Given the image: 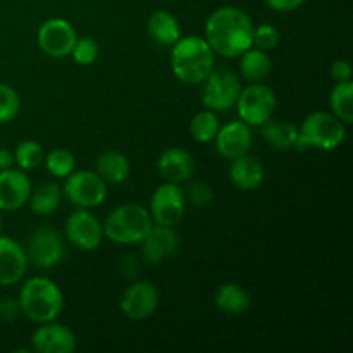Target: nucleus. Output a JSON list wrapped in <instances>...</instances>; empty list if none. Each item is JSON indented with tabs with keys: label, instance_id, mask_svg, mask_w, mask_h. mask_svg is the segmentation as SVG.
Returning a JSON list of instances; mask_svg holds the SVG:
<instances>
[{
	"label": "nucleus",
	"instance_id": "f704fd0d",
	"mask_svg": "<svg viewBox=\"0 0 353 353\" xmlns=\"http://www.w3.org/2000/svg\"><path fill=\"white\" fill-rule=\"evenodd\" d=\"M353 69L348 59H336V61L331 64V78L336 83L343 81H352Z\"/></svg>",
	"mask_w": 353,
	"mask_h": 353
},
{
	"label": "nucleus",
	"instance_id": "6e6552de",
	"mask_svg": "<svg viewBox=\"0 0 353 353\" xmlns=\"http://www.w3.org/2000/svg\"><path fill=\"white\" fill-rule=\"evenodd\" d=\"M62 193L78 209H95L107 199V183L90 169L72 171L64 178Z\"/></svg>",
	"mask_w": 353,
	"mask_h": 353
},
{
	"label": "nucleus",
	"instance_id": "c85d7f7f",
	"mask_svg": "<svg viewBox=\"0 0 353 353\" xmlns=\"http://www.w3.org/2000/svg\"><path fill=\"white\" fill-rule=\"evenodd\" d=\"M43 148L38 141L34 140H24L17 145L16 152H14V165H17V169L28 172L37 169L38 165L43 164Z\"/></svg>",
	"mask_w": 353,
	"mask_h": 353
},
{
	"label": "nucleus",
	"instance_id": "dca6fc26",
	"mask_svg": "<svg viewBox=\"0 0 353 353\" xmlns=\"http://www.w3.org/2000/svg\"><path fill=\"white\" fill-rule=\"evenodd\" d=\"M252 141H254L252 126H248L241 119L231 121V123L221 126L214 138L217 154L228 161L248 154L252 148Z\"/></svg>",
	"mask_w": 353,
	"mask_h": 353
},
{
	"label": "nucleus",
	"instance_id": "4468645a",
	"mask_svg": "<svg viewBox=\"0 0 353 353\" xmlns=\"http://www.w3.org/2000/svg\"><path fill=\"white\" fill-rule=\"evenodd\" d=\"M78 348L76 334L64 324H40L31 334V352L38 353H72Z\"/></svg>",
	"mask_w": 353,
	"mask_h": 353
},
{
	"label": "nucleus",
	"instance_id": "ea45409f",
	"mask_svg": "<svg viewBox=\"0 0 353 353\" xmlns=\"http://www.w3.org/2000/svg\"><path fill=\"white\" fill-rule=\"evenodd\" d=\"M0 230H2V216H0Z\"/></svg>",
	"mask_w": 353,
	"mask_h": 353
},
{
	"label": "nucleus",
	"instance_id": "393cba45",
	"mask_svg": "<svg viewBox=\"0 0 353 353\" xmlns=\"http://www.w3.org/2000/svg\"><path fill=\"white\" fill-rule=\"evenodd\" d=\"M261 134L276 150H295L299 141V126L290 121L269 119L261 126Z\"/></svg>",
	"mask_w": 353,
	"mask_h": 353
},
{
	"label": "nucleus",
	"instance_id": "6ab92c4d",
	"mask_svg": "<svg viewBox=\"0 0 353 353\" xmlns=\"http://www.w3.org/2000/svg\"><path fill=\"white\" fill-rule=\"evenodd\" d=\"M157 171L165 181L183 185L193 179L195 174V161L192 154L181 147L165 148L157 159Z\"/></svg>",
	"mask_w": 353,
	"mask_h": 353
},
{
	"label": "nucleus",
	"instance_id": "9d476101",
	"mask_svg": "<svg viewBox=\"0 0 353 353\" xmlns=\"http://www.w3.org/2000/svg\"><path fill=\"white\" fill-rule=\"evenodd\" d=\"M76 40H78V31L64 17H50L38 28L37 43L48 57H69Z\"/></svg>",
	"mask_w": 353,
	"mask_h": 353
},
{
	"label": "nucleus",
	"instance_id": "412c9836",
	"mask_svg": "<svg viewBox=\"0 0 353 353\" xmlns=\"http://www.w3.org/2000/svg\"><path fill=\"white\" fill-rule=\"evenodd\" d=\"M95 172L107 185H119L131 176V162L123 152L105 150L97 157Z\"/></svg>",
	"mask_w": 353,
	"mask_h": 353
},
{
	"label": "nucleus",
	"instance_id": "cd10ccee",
	"mask_svg": "<svg viewBox=\"0 0 353 353\" xmlns=\"http://www.w3.org/2000/svg\"><path fill=\"white\" fill-rule=\"evenodd\" d=\"M331 114L338 117L341 123H353V83L343 81L336 83L330 97Z\"/></svg>",
	"mask_w": 353,
	"mask_h": 353
},
{
	"label": "nucleus",
	"instance_id": "b1692460",
	"mask_svg": "<svg viewBox=\"0 0 353 353\" xmlns=\"http://www.w3.org/2000/svg\"><path fill=\"white\" fill-rule=\"evenodd\" d=\"M147 31L152 40L164 47H172L181 38V26L169 10H155L147 21Z\"/></svg>",
	"mask_w": 353,
	"mask_h": 353
},
{
	"label": "nucleus",
	"instance_id": "2eb2a0df",
	"mask_svg": "<svg viewBox=\"0 0 353 353\" xmlns=\"http://www.w3.org/2000/svg\"><path fill=\"white\" fill-rule=\"evenodd\" d=\"M30 176L21 169H2L0 171V210L14 212L23 209L31 195Z\"/></svg>",
	"mask_w": 353,
	"mask_h": 353
},
{
	"label": "nucleus",
	"instance_id": "f3484780",
	"mask_svg": "<svg viewBox=\"0 0 353 353\" xmlns=\"http://www.w3.org/2000/svg\"><path fill=\"white\" fill-rule=\"evenodd\" d=\"M138 245L145 261L150 264H161L179 250V234L172 226L154 224Z\"/></svg>",
	"mask_w": 353,
	"mask_h": 353
},
{
	"label": "nucleus",
	"instance_id": "a878e982",
	"mask_svg": "<svg viewBox=\"0 0 353 353\" xmlns=\"http://www.w3.org/2000/svg\"><path fill=\"white\" fill-rule=\"evenodd\" d=\"M62 186L54 181L43 183L38 186L37 190H31V195L28 203H30L31 210L38 216H50L59 209L62 202Z\"/></svg>",
	"mask_w": 353,
	"mask_h": 353
},
{
	"label": "nucleus",
	"instance_id": "1a4fd4ad",
	"mask_svg": "<svg viewBox=\"0 0 353 353\" xmlns=\"http://www.w3.org/2000/svg\"><path fill=\"white\" fill-rule=\"evenodd\" d=\"M186 205H188V200L181 185L165 181L157 186L152 195L148 210H150L154 224L174 228L185 216Z\"/></svg>",
	"mask_w": 353,
	"mask_h": 353
},
{
	"label": "nucleus",
	"instance_id": "58836bf2",
	"mask_svg": "<svg viewBox=\"0 0 353 353\" xmlns=\"http://www.w3.org/2000/svg\"><path fill=\"white\" fill-rule=\"evenodd\" d=\"M10 168H14V152H10L9 148L0 147V171Z\"/></svg>",
	"mask_w": 353,
	"mask_h": 353
},
{
	"label": "nucleus",
	"instance_id": "a211bd4d",
	"mask_svg": "<svg viewBox=\"0 0 353 353\" xmlns=\"http://www.w3.org/2000/svg\"><path fill=\"white\" fill-rule=\"evenodd\" d=\"M28 255L19 241L0 236V286L17 285L28 271Z\"/></svg>",
	"mask_w": 353,
	"mask_h": 353
},
{
	"label": "nucleus",
	"instance_id": "0eeeda50",
	"mask_svg": "<svg viewBox=\"0 0 353 353\" xmlns=\"http://www.w3.org/2000/svg\"><path fill=\"white\" fill-rule=\"evenodd\" d=\"M241 78L238 72L230 69H212L202 81V103L205 109L214 112H224L233 109L240 95Z\"/></svg>",
	"mask_w": 353,
	"mask_h": 353
},
{
	"label": "nucleus",
	"instance_id": "bb28decb",
	"mask_svg": "<svg viewBox=\"0 0 353 353\" xmlns=\"http://www.w3.org/2000/svg\"><path fill=\"white\" fill-rule=\"evenodd\" d=\"M219 128L221 123L217 112L210 109L200 110L190 121V134L196 143H212Z\"/></svg>",
	"mask_w": 353,
	"mask_h": 353
},
{
	"label": "nucleus",
	"instance_id": "7c9ffc66",
	"mask_svg": "<svg viewBox=\"0 0 353 353\" xmlns=\"http://www.w3.org/2000/svg\"><path fill=\"white\" fill-rule=\"evenodd\" d=\"M21 110V97L7 83H0V124H7L16 119Z\"/></svg>",
	"mask_w": 353,
	"mask_h": 353
},
{
	"label": "nucleus",
	"instance_id": "f257e3e1",
	"mask_svg": "<svg viewBox=\"0 0 353 353\" xmlns=\"http://www.w3.org/2000/svg\"><path fill=\"white\" fill-rule=\"evenodd\" d=\"M254 21L234 6L214 10L205 23V40L214 54L236 59L254 45Z\"/></svg>",
	"mask_w": 353,
	"mask_h": 353
},
{
	"label": "nucleus",
	"instance_id": "f8f14e48",
	"mask_svg": "<svg viewBox=\"0 0 353 353\" xmlns=\"http://www.w3.org/2000/svg\"><path fill=\"white\" fill-rule=\"evenodd\" d=\"M65 240L83 252H93L103 240L102 223L90 212V209H78L71 212L64 224Z\"/></svg>",
	"mask_w": 353,
	"mask_h": 353
},
{
	"label": "nucleus",
	"instance_id": "aec40b11",
	"mask_svg": "<svg viewBox=\"0 0 353 353\" xmlns=\"http://www.w3.org/2000/svg\"><path fill=\"white\" fill-rule=\"evenodd\" d=\"M231 183L238 190L243 192H254L264 183L265 169L257 157L250 154L240 155L236 159H231L230 169H228Z\"/></svg>",
	"mask_w": 353,
	"mask_h": 353
},
{
	"label": "nucleus",
	"instance_id": "e433bc0d",
	"mask_svg": "<svg viewBox=\"0 0 353 353\" xmlns=\"http://www.w3.org/2000/svg\"><path fill=\"white\" fill-rule=\"evenodd\" d=\"M305 0H265L269 9H272L274 12H293V10L300 9L303 6Z\"/></svg>",
	"mask_w": 353,
	"mask_h": 353
},
{
	"label": "nucleus",
	"instance_id": "2f4dec72",
	"mask_svg": "<svg viewBox=\"0 0 353 353\" xmlns=\"http://www.w3.org/2000/svg\"><path fill=\"white\" fill-rule=\"evenodd\" d=\"M100 47L93 38L90 37H78L74 47L71 50V57L76 64L90 65L99 59Z\"/></svg>",
	"mask_w": 353,
	"mask_h": 353
},
{
	"label": "nucleus",
	"instance_id": "4c0bfd02",
	"mask_svg": "<svg viewBox=\"0 0 353 353\" xmlns=\"http://www.w3.org/2000/svg\"><path fill=\"white\" fill-rule=\"evenodd\" d=\"M119 269L123 271L124 276H128V278H137L138 271H140V265H138V262L134 261L131 255H126V257L121 261Z\"/></svg>",
	"mask_w": 353,
	"mask_h": 353
},
{
	"label": "nucleus",
	"instance_id": "72a5a7b5",
	"mask_svg": "<svg viewBox=\"0 0 353 353\" xmlns=\"http://www.w3.org/2000/svg\"><path fill=\"white\" fill-rule=\"evenodd\" d=\"M192 181V179H190ZM186 200L195 207H207L214 202V190L205 181H192L186 190Z\"/></svg>",
	"mask_w": 353,
	"mask_h": 353
},
{
	"label": "nucleus",
	"instance_id": "ddd939ff",
	"mask_svg": "<svg viewBox=\"0 0 353 353\" xmlns=\"http://www.w3.org/2000/svg\"><path fill=\"white\" fill-rule=\"evenodd\" d=\"M161 303V293L150 281H134L124 290L119 300L121 312L131 321H145L154 316Z\"/></svg>",
	"mask_w": 353,
	"mask_h": 353
},
{
	"label": "nucleus",
	"instance_id": "4be33fe9",
	"mask_svg": "<svg viewBox=\"0 0 353 353\" xmlns=\"http://www.w3.org/2000/svg\"><path fill=\"white\" fill-rule=\"evenodd\" d=\"M240 78L248 83H264L272 71V59L268 50L252 45L240 55Z\"/></svg>",
	"mask_w": 353,
	"mask_h": 353
},
{
	"label": "nucleus",
	"instance_id": "20e7f679",
	"mask_svg": "<svg viewBox=\"0 0 353 353\" xmlns=\"http://www.w3.org/2000/svg\"><path fill=\"white\" fill-rule=\"evenodd\" d=\"M154 226L150 210L140 203H124L110 210L102 223L103 236L117 245H138Z\"/></svg>",
	"mask_w": 353,
	"mask_h": 353
},
{
	"label": "nucleus",
	"instance_id": "5701e85b",
	"mask_svg": "<svg viewBox=\"0 0 353 353\" xmlns=\"http://www.w3.org/2000/svg\"><path fill=\"white\" fill-rule=\"evenodd\" d=\"M214 303L226 316H241L252 305V296L236 283H223L214 293Z\"/></svg>",
	"mask_w": 353,
	"mask_h": 353
},
{
	"label": "nucleus",
	"instance_id": "423d86ee",
	"mask_svg": "<svg viewBox=\"0 0 353 353\" xmlns=\"http://www.w3.org/2000/svg\"><path fill=\"white\" fill-rule=\"evenodd\" d=\"M276 105H278V99H276L274 90L264 83H250L241 88L234 103L238 117L252 128H261L262 124L268 123L274 116Z\"/></svg>",
	"mask_w": 353,
	"mask_h": 353
},
{
	"label": "nucleus",
	"instance_id": "39448f33",
	"mask_svg": "<svg viewBox=\"0 0 353 353\" xmlns=\"http://www.w3.org/2000/svg\"><path fill=\"white\" fill-rule=\"evenodd\" d=\"M347 138V124L341 123L334 114L326 110H316L309 114L299 126V141L295 150H336Z\"/></svg>",
	"mask_w": 353,
	"mask_h": 353
},
{
	"label": "nucleus",
	"instance_id": "c756f323",
	"mask_svg": "<svg viewBox=\"0 0 353 353\" xmlns=\"http://www.w3.org/2000/svg\"><path fill=\"white\" fill-rule=\"evenodd\" d=\"M43 164L47 171L59 179L68 178L72 171H76V157L65 148H54L48 152L43 159Z\"/></svg>",
	"mask_w": 353,
	"mask_h": 353
},
{
	"label": "nucleus",
	"instance_id": "c9c22d12",
	"mask_svg": "<svg viewBox=\"0 0 353 353\" xmlns=\"http://www.w3.org/2000/svg\"><path fill=\"white\" fill-rule=\"evenodd\" d=\"M21 314L23 312H21L19 300L16 299L0 300V321H3V323H10V321H16Z\"/></svg>",
	"mask_w": 353,
	"mask_h": 353
},
{
	"label": "nucleus",
	"instance_id": "9b49d317",
	"mask_svg": "<svg viewBox=\"0 0 353 353\" xmlns=\"http://www.w3.org/2000/svg\"><path fill=\"white\" fill-rule=\"evenodd\" d=\"M24 250H26L30 264L40 269L55 268L64 261V238L54 228H40L31 234L30 240H28V247Z\"/></svg>",
	"mask_w": 353,
	"mask_h": 353
},
{
	"label": "nucleus",
	"instance_id": "7ed1b4c3",
	"mask_svg": "<svg viewBox=\"0 0 353 353\" xmlns=\"http://www.w3.org/2000/svg\"><path fill=\"white\" fill-rule=\"evenodd\" d=\"M21 312L37 324L52 323L64 310V293L55 281L47 276L28 279L19 292Z\"/></svg>",
	"mask_w": 353,
	"mask_h": 353
},
{
	"label": "nucleus",
	"instance_id": "473e14b6",
	"mask_svg": "<svg viewBox=\"0 0 353 353\" xmlns=\"http://www.w3.org/2000/svg\"><path fill=\"white\" fill-rule=\"evenodd\" d=\"M281 41V33L274 24L262 23L254 28V47L262 48V50H272Z\"/></svg>",
	"mask_w": 353,
	"mask_h": 353
},
{
	"label": "nucleus",
	"instance_id": "f03ea898",
	"mask_svg": "<svg viewBox=\"0 0 353 353\" xmlns=\"http://www.w3.org/2000/svg\"><path fill=\"white\" fill-rule=\"evenodd\" d=\"M216 68V54L199 34L181 37L171 47V69L176 79L185 85H202Z\"/></svg>",
	"mask_w": 353,
	"mask_h": 353
}]
</instances>
